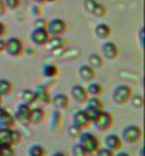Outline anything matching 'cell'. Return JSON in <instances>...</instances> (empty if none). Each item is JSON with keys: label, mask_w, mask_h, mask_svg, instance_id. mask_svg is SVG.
<instances>
[{"label": "cell", "mask_w": 145, "mask_h": 156, "mask_svg": "<svg viewBox=\"0 0 145 156\" xmlns=\"http://www.w3.org/2000/svg\"><path fill=\"white\" fill-rule=\"evenodd\" d=\"M78 145L90 155H94L100 148V140L91 132H81L78 135Z\"/></svg>", "instance_id": "obj_1"}, {"label": "cell", "mask_w": 145, "mask_h": 156, "mask_svg": "<svg viewBox=\"0 0 145 156\" xmlns=\"http://www.w3.org/2000/svg\"><path fill=\"white\" fill-rule=\"evenodd\" d=\"M132 94H134L132 88L129 85L120 84V85H117L115 88H114L111 98H112V101H114V104H117V105H124V104H127L129 99H131Z\"/></svg>", "instance_id": "obj_2"}, {"label": "cell", "mask_w": 145, "mask_h": 156, "mask_svg": "<svg viewBox=\"0 0 145 156\" xmlns=\"http://www.w3.org/2000/svg\"><path fill=\"white\" fill-rule=\"evenodd\" d=\"M142 138V129L138 125H128L121 132V139L125 144H137Z\"/></svg>", "instance_id": "obj_3"}, {"label": "cell", "mask_w": 145, "mask_h": 156, "mask_svg": "<svg viewBox=\"0 0 145 156\" xmlns=\"http://www.w3.org/2000/svg\"><path fill=\"white\" fill-rule=\"evenodd\" d=\"M66 29H67V23L63 19H60V17L47 20L46 30H47V33L50 34V37H60V36L64 34Z\"/></svg>", "instance_id": "obj_4"}, {"label": "cell", "mask_w": 145, "mask_h": 156, "mask_svg": "<svg viewBox=\"0 0 145 156\" xmlns=\"http://www.w3.org/2000/svg\"><path fill=\"white\" fill-rule=\"evenodd\" d=\"M94 126L98 129L100 132H107L108 129H111V126L114 125V118L110 112L107 111H100V114L97 115V118L92 121Z\"/></svg>", "instance_id": "obj_5"}, {"label": "cell", "mask_w": 145, "mask_h": 156, "mask_svg": "<svg viewBox=\"0 0 145 156\" xmlns=\"http://www.w3.org/2000/svg\"><path fill=\"white\" fill-rule=\"evenodd\" d=\"M24 51V43L23 40L17 37H10L6 40V47H4V53H7L10 57H20Z\"/></svg>", "instance_id": "obj_6"}, {"label": "cell", "mask_w": 145, "mask_h": 156, "mask_svg": "<svg viewBox=\"0 0 145 156\" xmlns=\"http://www.w3.org/2000/svg\"><path fill=\"white\" fill-rule=\"evenodd\" d=\"M83 6H84V10L94 17H104L107 14L105 6L101 4L100 2H97V0H84Z\"/></svg>", "instance_id": "obj_7"}, {"label": "cell", "mask_w": 145, "mask_h": 156, "mask_svg": "<svg viewBox=\"0 0 145 156\" xmlns=\"http://www.w3.org/2000/svg\"><path fill=\"white\" fill-rule=\"evenodd\" d=\"M50 38V34L47 33L46 29H36L30 33V40L33 43L34 45H37V47H42V45H46V43L49 41Z\"/></svg>", "instance_id": "obj_8"}, {"label": "cell", "mask_w": 145, "mask_h": 156, "mask_svg": "<svg viewBox=\"0 0 145 156\" xmlns=\"http://www.w3.org/2000/svg\"><path fill=\"white\" fill-rule=\"evenodd\" d=\"M101 53H103V57L105 60H115L120 54V48L118 45L114 43V41H105L103 45H101Z\"/></svg>", "instance_id": "obj_9"}, {"label": "cell", "mask_w": 145, "mask_h": 156, "mask_svg": "<svg viewBox=\"0 0 145 156\" xmlns=\"http://www.w3.org/2000/svg\"><path fill=\"white\" fill-rule=\"evenodd\" d=\"M70 95L77 104H84L88 98L87 90H85V87H83L81 84H75V85L71 87Z\"/></svg>", "instance_id": "obj_10"}, {"label": "cell", "mask_w": 145, "mask_h": 156, "mask_svg": "<svg viewBox=\"0 0 145 156\" xmlns=\"http://www.w3.org/2000/svg\"><path fill=\"white\" fill-rule=\"evenodd\" d=\"M34 94H36V102L38 105H47L51 102V94L44 85H37L34 88Z\"/></svg>", "instance_id": "obj_11"}, {"label": "cell", "mask_w": 145, "mask_h": 156, "mask_svg": "<svg viewBox=\"0 0 145 156\" xmlns=\"http://www.w3.org/2000/svg\"><path fill=\"white\" fill-rule=\"evenodd\" d=\"M104 146L108 149H111L112 152H117L120 151L121 146H122V139H121L120 135L117 133H110L104 138Z\"/></svg>", "instance_id": "obj_12"}, {"label": "cell", "mask_w": 145, "mask_h": 156, "mask_svg": "<svg viewBox=\"0 0 145 156\" xmlns=\"http://www.w3.org/2000/svg\"><path fill=\"white\" fill-rule=\"evenodd\" d=\"M90 119H88L87 114L84 112V109H78V111L73 112V125L77 126L78 129H84L85 126L90 125Z\"/></svg>", "instance_id": "obj_13"}, {"label": "cell", "mask_w": 145, "mask_h": 156, "mask_svg": "<svg viewBox=\"0 0 145 156\" xmlns=\"http://www.w3.org/2000/svg\"><path fill=\"white\" fill-rule=\"evenodd\" d=\"M30 109H31V107L27 104H19L16 107V112H14V119L19 122H29Z\"/></svg>", "instance_id": "obj_14"}, {"label": "cell", "mask_w": 145, "mask_h": 156, "mask_svg": "<svg viewBox=\"0 0 145 156\" xmlns=\"http://www.w3.org/2000/svg\"><path fill=\"white\" fill-rule=\"evenodd\" d=\"M78 75L83 81L91 82V81H94V78H96V75H97L96 68H92V67L88 66V64H81V66L78 67Z\"/></svg>", "instance_id": "obj_15"}, {"label": "cell", "mask_w": 145, "mask_h": 156, "mask_svg": "<svg viewBox=\"0 0 145 156\" xmlns=\"http://www.w3.org/2000/svg\"><path fill=\"white\" fill-rule=\"evenodd\" d=\"M51 102H53L54 108H56L57 111H63V109H67V108H68L70 99H68V97H67L66 94L58 92V94H56L54 97H51Z\"/></svg>", "instance_id": "obj_16"}, {"label": "cell", "mask_w": 145, "mask_h": 156, "mask_svg": "<svg viewBox=\"0 0 145 156\" xmlns=\"http://www.w3.org/2000/svg\"><path fill=\"white\" fill-rule=\"evenodd\" d=\"M16 123V119H14V115L10 114L6 109H2L0 111V128H9V129H13Z\"/></svg>", "instance_id": "obj_17"}, {"label": "cell", "mask_w": 145, "mask_h": 156, "mask_svg": "<svg viewBox=\"0 0 145 156\" xmlns=\"http://www.w3.org/2000/svg\"><path fill=\"white\" fill-rule=\"evenodd\" d=\"M94 34L100 40H107L111 36V27L107 23H100V24H97L94 27Z\"/></svg>", "instance_id": "obj_18"}, {"label": "cell", "mask_w": 145, "mask_h": 156, "mask_svg": "<svg viewBox=\"0 0 145 156\" xmlns=\"http://www.w3.org/2000/svg\"><path fill=\"white\" fill-rule=\"evenodd\" d=\"M44 115H46V112H44V109H43V108H40V107L31 108V109H30L29 122L30 123H40V122H43Z\"/></svg>", "instance_id": "obj_19"}, {"label": "cell", "mask_w": 145, "mask_h": 156, "mask_svg": "<svg viewBox=\"0 0 145 156\" xmlns=\"http://www.w3.org/2000/svg\"><path fill=\"white\" fill-rule=\"evenodd\" d=\"M87 90V94L88 97H100V95L103 94V85L100 84V82H96V81H91V82H88V87L85 88Z\"/></svg>", "instance_id": "obj_20"}, {"label": "cell", "mask_w": 145, "mask_h": 156, "mask_svg": "<svg viewBox=\"0 0 145 156\" xmlns=\"http://www.w3.org/2000/svg\"><path fill=\"white\" fill-rule=\"evenodd\" d=\"M20 101L23 104H27L31 107V104L36 102V94H34V90H23L20 94Z\"/></svg>", "instance_id": "obj_21"}, {"label": "cell", "mask_w": 145, "mask_h": 156, "mask_svg": "<svg viewBox=\"0 0 145 156\" xmlns=\"http://www.w3.org/2000/svg\"><path fill=\"white\" fill-rule=\"evenodd\" d=\"M85 107L91 108V109H97V111H103V102L100 97H88L87 101H85Z\"/></svg>", "instance_id": "obj_22"}, {"label": "cell", "mask_w": 145, "mask_h": 156, "mask_svg": "<svg viewBox=\"0 0 145 156\" xmlns=\"http://www.w3.org/2000/svg\"><path fill=\"white\" fill-rule=\"evenodd\" d=\"M0 145H12V129L0 128Z\"/></svg>", "instance_id": "obj_23"}, {"label": "cell", "mask_w": 145, "mask_h": 156, "mask_svg": "<svg viewBox=\"0 0 145 156\" xmlns=\"http://www.w3.org/2000/svg\"><path fill=\"white\" fill-rule=\"evenodd\" d=\"M42 74L46 78H54L58 74V68L54 66V64H46V66H43V68H42Z\"/></svg>", "instance_id": "obj_24"}, {"label": "cell", "mask_w": 145, "mask_h": 156, "mask_svg": "<svg viewBox=\"0 0 145 156\" xmlns=\"http://www.w3.org/2000/svg\"><path fill=\"white\" fill-rule=\"evenodd\" d=\"M13 90V84L6 78H2L0 80V97H6L12 92Z\"/></svg>", "instance_id": "obj_25"}, {"label": "cell", "mask_w": 145, "mask_h": 156, "mask_svg": "<svg viewBox=\"0 0 145 156\" xmlns=\"http://www.w3.org/2000/svg\"><path fill=\"white\" fill-rule=\"evenodd\" d=\"M27 155L29 156H46V149L42 145L34 144L27 149Z\"/></svg>", "instance_id": "obj_26"}, {"label": "cell", "mask_w": 145, "mask_h": 156, "mask_svg": "<svg viewBox=\"0 0 145 156\" xmlns=\"http://www.w3.org/2000/svg\"><path fill=\"white\" fill-rule=\"evenodd\" d=\"M103 57L97 53H91L88 54V66H91L92 68H98V67L103 66Z\"/></svg>", "instance_id": "obj_27"}, {"label": "cell", "mask_w": 145, "mask_h": 156, "mask_svg": "<svg viewBox=\"0 0 145 156\" xmlns=\"http://www.w3.org/2000/svg\"><path fill=\"white\" fill-rule=\"evenodd\" d=\"M46 45H49V50H57V48H63V45H64V43H63V38L61 37H50L49 41L46 43Z\"/></svg>", "instance_id": "obj_28"}, {"label": "cell", "mask_w": 145, "mask_h": 156, "mask_svg": "<svg viewBox=\"0 0 145 156\" xmlns=\"http://www.w3.org/2000/svg\"><path fill=\"white\" fill-rule=\"evenodd\" d=\"M61 125V116H60V112L56 111L53 112L51 119H50V126H51V131H57Z\"/></svg>", "instance_id": "obj_29"}, {"label": "cell", "mask_w": 145, "mask_h": 156, "mask_svg": "<svg viewBox=\"0 0 145 156\" xmlns=\"http://www.w3.org/2000/svg\"><path fill=\"white\" fill-rule=\"evenodd\" d=\"M0 156H14L13 145H0Z\"/></svg>", "instance_id": "obj_30"}, {"label": "cell", "mask_w": 145, "mask_h": 156, "mask_svg": "<svg viewBox=\"0 0 145 156\" xmlns=\"http://www.w3.org/2000/svg\"><path fill=\"white\" fill-rule=\"evenodd\" d=\"M3 3L6 6V9H9V10H17L20 7L21 0H3Z\"/></svg>", "instance_id": "obj_31"}, {"label": "cell", "mask_w": 145, "mask_h": 156, "mask_svg": "<svg viewBox=\"0 0 145 156\" xmlns=\"http://www.w3.org/2000/svg\"><path fill=\"white\" fill-rule=\"evenodd\" d=\"M71 153H73V156H88V153L85 152L78 144L74 145V146L71 148Z\"/></svg>", "instance_id": "obj_32"}, {"label": "cell", "mask_w": 145, "mask_h": 156, "mask_svg": "<svg viewBox=\"0 0 145 156\" xmlns=\"http://www.w3.org/2000/svg\"><path fill=\"white\" fill-rule=\"evenodd\" d=\"M84 112L87 114V116H88V119H90V122H92L94 119L97 118V115L100 114V111H97V109H91V108H84Z\"/></svg>", "instance_id": "obj_33"}, {"label": "cell", "mask_w": 145, "mask_h": 156, "mask_svg": "<svg viewBox=\"0 0 145 156\" xmlns=\"http://www.w3.org/2000/svg\"><path fill=\"white\" fill-rule=\"evenodd\" d=\"M21 142V133L19 131H16V129H12V145L14 146V145L20 144Z\"/></svg>", "instance_id": "obj_34"}, {"label": "cell", "mask_w": 145, "mask_h": 156, "mask_svg": "<svg viewBox=\"0 0 145 156\" xmlns=\"http://www.w3.org/2000/svg\"><path fill=\"white\" fill-rule=\"evenodd\" d=\"M97 156H114V152H112L111 149H108V148H98L97 149V152H96Z\"/></svg>", "instance_id": "obj_35"}, {"label": "cell", "mask_w": 145, "mask_h": 156, "mask_svg": "<svg viewBox=\"0 0 145 156\" xmlns=\"http://www.w3.org/2000/svg\"><path fill=\"white\" fill-rule=\"evenodd\" d=\"M34 24H36V27L37 29H46V26H47V20L44 19V17H37L36 19V21H34Z\"/></svg>", "instance_id": "obj_36"}, {"label": "cell", "mask_w": 145, "mask_h": 156, "mask_svg": "<svg viewBox=\"0 0 145 156\" xmlns=\"http://www.w3.org/2000/svg\"><path fill=\"white\" fill-rule=\"evenodd\" d=\"M131 99H132V105L135 108H141L142 107V97L141 95H134L132 94Z\"/></svg>", "instance_id": "obj_37"}, {"label": "cell", "mask_w": 145, "mask_h": 156, "mask_svg": "<svg viewBox=\"0 0 145 156\" xmlns=\"http://www.w3.org/2000/svg\"><path fill=\"white\" fill-rule=\"evenodd\" d=\"M81 129H78L77 126H74V125H71L70 128H68V135L71 136V138H78V135L81 133Z\"/></svg>", "instance_id": "obj_38"}, {"label": "cell", "mask_w": 145, "mask_h": 156, "mask_svg": "<svg viewBox=\"0 0 145 156\" xmlns=\"http://www.w3.org/2000/svg\"><path fill=\"white\" fill-rule=\"evenodd\" d=\"M31 12L36 17H40L42 16V12H40V4H34L33 7H31Z\"/></svg>", "instance_id": "obj_39"}, {"label": "cell", "mask_w": 145, "mask_h": 156, "mask_svg": "<svg viewBox=\"0 0 145 156\" xmlns=\"http://www.w3.org/2000/svg\"><path fill=\"white\" fill-rule=\"evenodd\" d=\"M6 6H4V3H3V0H0V16H4L6 14Z\"/></svg>", "instance_id": "obj_40"}, {"label": "cell", "mask_w": 145, "mask_h": 156, "mask_svg": "<svg viewBox=\"0 0 145 156\" xmlns=\"http://www.w3.org/2000/svg\"><path fill=\"white\" fill-rule=\"evenodd\" d=\"M4 34H6V26H4L3 21H0V38L3 37Z\"/></svg>", "instance_id": "obj_41"}, {"label": "cell", "mask_w": 145, "mask_h": 156, "mask_svg": "<svg viewBox=\"0 0 145 156\" xmlns=\"http://www.w3.org/2000/svg\"><path fill=\"white\" fill-rule=\"evenodd\" d=\"M4 47H6V40L0 38V53H4Z\"/></svg>", "instance_id": "obj_42"}, {"label": "cell", "mask_w": 145, "mask_h": 156, "mask_svg": "<svg viewBox=\"0 0 145 156\" xmlns=\"http://www.w3.org/2000/svg\"><path fill=\"white\" fill-rule=\"evenodd\" d=\"M114 156H129V153L124 152V151H117V152H114Z\"/></svg>", "instance_id": "obj_43"}, {"label": "cell", "mask_w": 145, "mask_h": 156, "mask_svg": "<svg viewBox=\"0 0 145 156\" xmlns=\"http://www.w3.org/2000/svg\"><path fill=\"white\" fill-rule=\"evenodd\" d=\"M142 38H144V31H142V30H140V41H141V45H142V43H144V41H142Z\"/></svg>", "instance_id": "obj_44"}, {"label": "cell", "mask_w": 145, "mask_h": 156, "mask_svg": "<svg viewBox=\"0 0 145 156\" xmlns=\"http://www.w3.org/2000/svg\"><path fill=\"white\" fill-rule=\"evenodd\" d=\"M51 156H66V155H64L63 152H56V153H53Z\"/></svg>", "instance_id": "obj_45"}, {"label": "cell", "mask_w": 145, "mask_h": 156, "mask_svg": "<svg viewBox=\"0 0 145 156\" xmlns=\"http://www.w3.org/2000/svg\"><path fill=\"white\" fill-rule=\"evenodd\" d=\"M36 4H42V3H46V0H34Z\"/></svg>", "instance_id": "obj_46"}, {"label": "cell", "mask_w": 145, "mask_h": 156, "mask_svg": "<svg viewBox=\"0 0 145 156\" xmlns=\"http://www.w3.org/2000/svg\"><path fill=\"white\" fill-rule=\"evenodd\" d=\"M54 2H57V0H46V3H54Z\"/></svg>", "instance_id": "obj_47"}, {"label": "cell", "mask_w": 145, "mask_h": 156, "mask_svg": "<svg viewBox=\"0 0 145 156\" xmlns=\"http://www.w3.org/2000/svg\"><path fill=\"white\" fill-rule=\"evenodd\" d=\"M2 104H3V97H0V107H2Z\"/></svg>", "instance_id": "obj_48"}]
</instances>
